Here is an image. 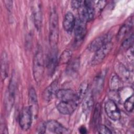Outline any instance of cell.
Listing matches in <instances>:
<instances>
[{
    "label": "cell",
    "mask_w": 134,
    "mask_h": 134,
    "mask_svg": "<svg viewBox=\"0 0 134 134\" xmlns=\"http://www.w3.org/2000/svg\"><path fill=\"white\" fill-rule=\"evenodd\" d=\"M59 38L58 17L55 10L51 12L49 23V42L51 49H56Z\"/></svg>",
    "instance_id": "obj_1"
},
{
    "label": "cell",
    "mask_w": 134,
    "mask_h": 134,
    "mask_svg": "<svg viewBox=\"0 0 134 134\" xmlns=\"http://www.w3.org/2000/svg\"><path fill=\"white\" fill-rule=\"evenodd\" d=\"M44 59L41 49L37 51L33 61V75L35 81L39 83L42 79L44 71Z\"/></svg>",
    "instance_id": "obj_2"
},
{
    "label": "cell",
    "mask_w": 134,
    "mask_h": 134,
    "mask_svg": "<svg viewBox=\"0 0 134 134\" xmlns=\"http://www.w3.org/2000/svg\"><path fill=\"white\" fill-rule=\"evenodd\" d=\"M80 19L86 23L92 20L95 15V8L94 2L91 1H85L80 8Z\"/></svg>",
    "instance_id": "obj_3"
},
{
    "label": "cell",
    "mask_w": 134,
    "mask_h": 134,
    "mask_svg": "<svg viewBox=\"0 0 134 134\" xmlns=\"http://www.w3.org/2000/svg\"><path fill=\"white\" fill-rule=\"evenodd\" d=\"M17 83L15 74L14 73L12 75L11 80L9 82V84L6 93L5 95V106L6 109L8 110H10L13 106V104L15 101V93L16 90Z\"/></svg>",
    "instance_id": "obj_4"
},
{
    "label": "cell",
    "mask_w": 134,
    "mask_h": 134,
    "mask_svg": "<svg viewBox=\"0 0 134 134\" xmlns=\"http://www.w3.org/2000/svg\"><path fill=\"white\" fill-rule=\"evenodd\" d=\"M32 112L30 106L24 107L19 116V124L23 130H28L32 123Z\"/></svg>",
    "instance_id": "obj_5"
},
{
    "label": "cell",
    "mask_w": 134,
    "mask_h": 134,
    "mask_svg": "<svg viewBox=\"0 0 134 134\" xmlns=\"http://www.w3.org/2000/svg\"><path fill=\"white\" fill-rule=\"evenodd\" d=\"M112 46L113 44L110 41L95 52V53L91 62L92 64L93 65H96L100 63L110 51Z\"/></svg>",
    "instance_id": "obj_6"
},
{
    "label": "cell",
    "mask_w": 134,
    "mask_h": 134,
    "mask_svg": "<svg viewBox=\"0 0 134 134\" xmlns=\"http://www.w3.org/2000/svg\"><path fill=\"white\" fill-rule=\"evenodd\" d=\"M31 9L35 26L38 30L41 28L42 23V6L41 3L39 1H34L32 2Z\"/></svg>",
    "instance_id": "obj_7"
},
{
    "label": "cell",
    "mask_w": 134,
    "mask_h": 134,
    "mask_svg": "<svg viewBox=\"0 0 134 134\" xmlns=\"http://www.w3.org/2000/svg\"><path fill=\"white\" fill-rule=\"evenodd\" d=\"M55 96L60 100V102H75L78 104H79V102L77 99L76 94L71 89L58 90L56 93Z\"/></svg>",
    "instance_id": "obj_8"
},
{
    "label": "cell",
    "mask_w": 134,
    "mask_h": 134,
    "mask_svg": "<svg viewBox=\"0 0 134 134\" xmlns=\"http://www.w3.org/2000/svg\"><path fill=\"white\" fill-rule=\"evenodd\" d=\"M105 110L108 117L114 121L118 120L120 118V111L115 102L109 99L105 104Z\"/></svg>",
    "instance_id": "obj_9"
},
{
    "label": "cell",
    "mask_w": 134,
    "mask_h": 134,
    "mask_svg": "<svg viewBox=\"0 0 134 134\" xmlns=\"http://www.w3.org/2000/svg\"><path fill=\"white\" fill-rule=\"evenodd\" d=\"M111 37L108 34H105L97 37L93 40L88 46V50L91 52H96L103 46L110 41Z\"/></svg>",
    "instance_id": "obj_10"
},
{
    "label": "cell",
    "mask_w": 134,
    "mask_h": 134,
    "mask_svg": "<svg viewBox=\"0 0 134 134\" xmlns=\"http://www.w3.org/2000/svg\"><path fill=\"white\" fill-rule=\"evenodd\" d=\"M74 36L76 42H81L84 38L86 33V23L81 20L80 18L75 20L74 25Z\"/></svg>",
    "instance_id": "obj_11"
},
{
    "label": "cell",
    "mask_w": 134,
    "mask_h": 134,
    "mask_svg": "<svg viewBox=\"0 0 134 134\" xmlns=\"http://www.w3.org/2000/svg\"><path fill=\"white\" fill-rule=\"evenodd\" d=\"M46 130L50 132L57 134L69 133V130L62 126L60 123L54 120H49L45 123Z\"/></svg>",
    "instance_id": "obj_12"
},
{
    "label": "cell",
    "mask_w": 134,
    "mask_h": 134,
    "mask_svg": "<svg viewBox=\"0 0 134 134\" xmlns=\"http://www.w3.org/2000/svg\"><path fill=\"white\" fill-rule=\"evenodd\" d=\"M77 105L78 104L75 102H60L57 105V108L58 110L63 115H70L73 113Z\"/></svg>",
    "instance_id": "obj_13"
},
{
    "label": "cell",
    "mask_w": 134,
    "mask_h": 134,
    "mask_svg": "<svg viewBox=\"0 0 134 134\" xmlns=\"http://www.w3.org/2000/svg\"><path fill=\"white\" fill-rule=\"evenodd\" d=\"M58 90V83L57 81L53 82L50 85L47 87L43 91L42 97L43 99L47 102L51 100Z\"/></svg>",
    "instance_id": "obj_14"
},
{
    "label": "cell",
    "mask_w": 134,
    "mask_h": 134,
    "mask_svg": "<svg viewBox=\"0 0 134 134\" xmlns=\"http://www.w3.org/2000/svg\"><path fill=\"white\" fill-rule=\"evenodd\" d=\"M57 61L58 59L57 49H51L47 63L48 71L50 75H51L53 74L57 66Z\"/></svg>",
    "instance_id": "obj_15"
},
{
    "label": "cell",
    "mask_w": 134,
    "mask_h": 134,
    "mask_svg": "<svg viewBox=\"0 0 134 134\" xmlns=\"http://www.w3.org/2000/svg\"><path fill=\"white\" fill-rule=\"evenodd\" d=\"M116 70L117 72V75L120 80H124L125 81H130L132 78V73L130 72L122 64H118L116 67Z\"/></svg>",
    "instance_id": "obj_16"
},
{
    "label": "cell",
    "mask_w": 134,
    "mask_h": 134,
    "mask_svg": "<svg viewBox=\"0 0 134 134\" xmlns=\"http://www.w3.org/2000/svg\"><path fill=\"white\" fill-rule=\"evenodd\" d=\"M75 23V19L73 14L71 12H68L65 14L63 21V26L66 31H71L74 28Z\"/></svg>",
    "instance_id": "obj_17"
},
{
    "label": "cell",
    "mask_w": 134,
    "mask_h": 134,
    "mask_svg": "<svg viewBox=\"0 0 134 134\" xmlns=\"http://www.w3.org/2000/svg\"><path fill=\"white\" fill-rule=\"evenodd\" d=\"M133 26V18L131 17L125 22V23L121 26L118 33L117 38L118 40L122 39L125 35L130 30Z\"/></svg>",
    "instance_id": "obj_18"
},
{
    "label": "cell",
    "mask_w": 134,
    "mask_h": 134,
    "mask_svg": "<svg viewBox=\"0 0 134 134\" xmlns=\"http://www.w3.org/2000/svg\"><path fill=\"white\" fill-rule=\"evenodd\" d=\"M104 82V74L103 72L97 75L94 79L93 83V92L95 93H99L101 92Z\"/></svg>",
    "instance_id": "obj_19"
},
{
    "label": "cell",
    "mask_w": 134,
    "mask_h": 134,
    "mask_svg": "<svg viewBox=\"0 0 134 134\" xmlns=\"http://www.w3.org/2000/svg\"><path fill=\"white\" fill-rule=\"evenodd\" d=\"M94 105V99L92 95L89 94L84 99L82 104V110L85 114L87 115L91 111Z\"/></svg>",
    "instance_id": "obj_20"
},
{
    "label": "cell",
    "mask_w": 134,
    "mask_h": 134,
    "mask_svg": "<svg viewBox=\"0 0 134 134\" xmlns=\"http://www.w3.org/2000/svg\"><path fill=\"white\" fill-rule=\"evenodd\" d=\"M1 77L3 80H5L7 76L8 72V60L7 54L5 52H3L1 55Z\"/></svg>",
    "instance_id": "obj_21"
},
{
    "label": "cell",
    "mask_w": 134,
    "mask_h": 134,
    "mask_svg": "<svg viewBox=\"0 0 134 134\" xmlns=\"http://www.w3.org/2000/svg\"><path fill=\"white\" fill-rule=\"evenodd\" d=\"M29 100L30 103L29 106L31 109L32 114L35 110H37L38 100L35 90L32 87L30 88L29 91Z\"/></svg>",
    "instance_id": "obj_22"
},
{
    "label": "cell",
    "mask_w": 134,
    "mask_h": 134,
    "mask_svg": "<svg viewBox=\"0 0 134 134\" xmlns=\"http://www.w3.org/2000/svg\"><path fill=\"white\" fill-rule=\"evenodd\" d=\"M88 90V83L84 81L82 82L79 86L77 93L76 94V97L79 103L83 99L85 96Z\"/></svg>",
    "instance_id": "obj_23"
},
{
    "label": "cell",
    "mask_w": 134,
    "mask_h": 134,
    "mask_svg": "<svg viewBox=\"0 0 134 134\" xmlns=\"http://www.w3.org/2000/svg\"><path fill=\"white\" fill-rule=\"evenodd\" d=\"M80 67V60L78 59L72 60L66 68V72L70 75L75 74L77 72Z\"/></svg>",
    "instance_id": "obj_24"
},
{
    "label": "cell",
    "mask_w": 134,
    "mask_h": 134,
    "mask_svg": "<svg viewBox=\"0 0 134 134\" xmlns=\"http://www.w3.org/2000/svg\"><path fill=\"white\" fill-rule=\"evenodd\" d=\"M121 87V80L117 75L112 76L110 81V88L113 91H117Z\"/></svg>",
    "instance_id": "obj_25"
},
{
    "label": "cell",
    "mask_w": 134,
    "mask_h": 134,
    "mask_svg": "<svg viewBox=\"0 0 134 134\" xmlns=\"http://www.w3.org/2000/svg\"><path fill=\"white\" fill-rule=\"evenodd\" d=\"M72 58V51L69 49L65 50L61 54L59 60V64L60 65L68 63L70 62Z\"/></svg>",
    "instance_id": "obj_26"
},
{
    "label": "cell",
    "mask_w": 134,
    "mask_h": 134,
    "mask_svg": "<svg viewBox=\"0 0 134 134\" xmlns=\"http://www.w3.org/2000/svg\"><path fill=\"white\" fill-rule=\"evenodd\" d=\"M100 117V106L99 104H97L95 107L93 116V123L94 126H97Z\"/></svg>",
    "instance_id": "obj_27"
},
{
    "label": "cell",
    "mask_w": 134,
    "mask_h": 134,
    "mask_svg": "<svg viewBox=\"0 0 134 134\" xmlns=\"http://www.w3.org/2000/svg\"><path fill=\"white\" fill-rule=\"evenodd\" d=\"M133 95H132L128 97L124 102V107L128 112H131L133 109Z\"/></svg>",
    "instance_id": "obj_28"
},
{
    "label": "cell",
    "mask_w": 134,
    "mask_h": 134,
    "mask_svg": "<svg viewBox=\"0 0 134 134\" xmlns=\"http://www.w3.org/2000/svg\"><path fill=\"white\" fill-rule=\"evenodd\" d=\"M133 41V35L132 34L128 38H127L122 43V47L124 49H128L132 46Z\"/></svg>",
    "instance_id": "obj_29"
},
{
    "label": "cell",
    "mask_w": 134,
    "mask_h": 134,
    "mask_svg": "<svg viewBox=\"0 0 134 134\" xmlns=\"http://www.w3.org/2000/svg\"><path fill=\"white\" fill-rule=\"evenodd\" d=\"M97 130L98 133L102 134H110L112 133L111 130L107 126L103 125L97 126Z\"/></svg>",
    "instance_id": "obj_30"
},
{
    "label": "cell",
    "mask_w": 134,
    "mask_h": 134,
    "mask_svg": "<svg viewBox=\"0 0 134 134\" xmlns=\"http://www.w3.org/2000/svg\"><path fill=\"white\" fill-rule=\"evenodd\" d=\"M133 46L130 47L129 48L127 49V55L128 58V59L130 60V62L131 63H133Z\"/></svg>",
    "instance_id": "obj_31"
},
{
    "label": "cell",
    "mask_w": 134,
    "mask_h": 134,
    "mask_svg": "<svg viewBox=\"0 0 134 134\" xmlns=\"http://www.w3.org/2000/svg\"><path fill=\"white\" fill-rule=\"evenodd\" d=\"M83 2L81 1H72L71 2V6L73 9H80L83 4Z\"/></svg>",
    "instance_id": "obj_32"
},
{
    "label": "cell",
    "mask_w": 134,
    "mask_h": 134,
    "mask_svg": "<svg viewBox=\"0 0 134 134\" xmlns=\"http://www.w3.org/2000/svg\"><path fill=\"white\" fill-rule=\"evenodd\" d=\"M46 130V124L45 123H41L40 124L38 127L37 129V132L39 133H43L45 132V131Z\"/></svg>",
    "instance_id": "obj_33"
},
{
    "label": "cell",
    "mask_w": 134,
    "mask_h": 134,
    "mask_svg": "<svg viewBox=\"0 0 134 134\" xmlns=\"http://www.w3.org/2000/svg\"><path fill=\"white\" fill-rule=\"evenodd\" d=\"M80 133H82V134H84L86 133L87 132V129H86V128L84 126H82L80 127V130H79Z\"/></svg>",
    "instance_id": "obj_34"
}]
</instances>
